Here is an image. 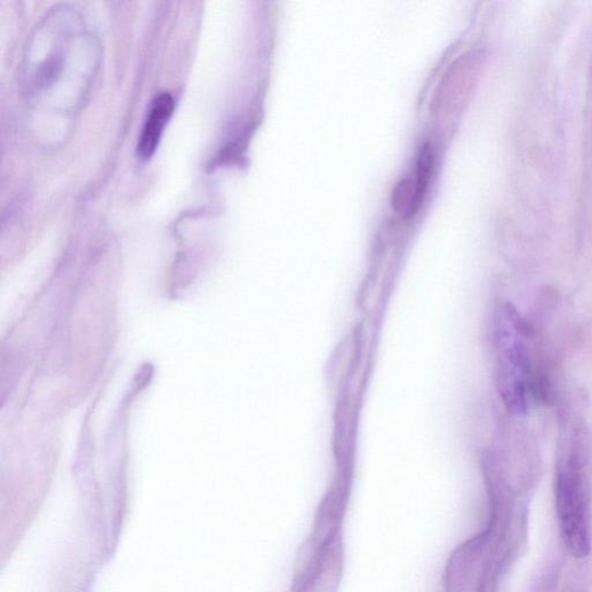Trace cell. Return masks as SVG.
I'll return each mask as SVG.
<instances>
[{
    "mask_svg": "<svg viewBox=\"0 0 592 592\" xmlns=\"http://www.w3.org/2000/svg\"><path fill=\"white\" fill-rule=\"evenodd\" d=\"M173 107H176V101L167 92L159 94L153 100L141 141L138 144V155L143 160H149L156 149H158L164 130L172 115Z\"/></svg>",
    "mask_w": 592,
    "mask_h": 592,
    "instance_id": "obj_3",
    "label": "cell"
},
{
    "mask_svg": "<svg viewBox=\"0 0 592 592\" xmlns=\"http://www.w3.org/2000/svg\"><path fill=\"white\" fill-rule=\"evenodd\" d=\"M496 378L507 410L525 415L533 395L528 326L510 304L497 309L494 319Z\"/></svg>",
    "mask_w": 592,
    "mask_h": 592,
    "instance_id": "obj_2",
    "label": "cell"
},
{
    "mask_svg": "<svg viewBox=\"0 0 592 592\" xmlns=\"http://www.w3.org/2000/svg\"><path fill=\"white\" fill-rule=\"evenodd\" d=\"M585 432L576 427L569 434L556 466L555 509L569 552L585 558L591 549L588 441Z\"/></svg>",
    "mask_w": 592,
    "mask_h": 592,
    "instance_id": "obj_1",
    "label": "cell"
}]
</instances>
